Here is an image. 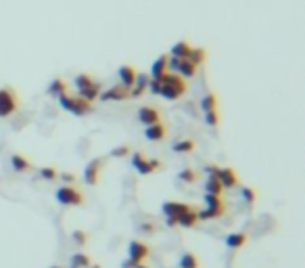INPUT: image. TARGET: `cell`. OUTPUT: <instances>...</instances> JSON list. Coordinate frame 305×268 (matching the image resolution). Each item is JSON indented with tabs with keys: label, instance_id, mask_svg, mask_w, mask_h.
Listing matches in <instances>:
<instances>
[{
	"label": "cell",
	"instance_id": "37",
	"mask_svg": "<svg viewBox=\"0 0 305 268\" xmlns=\"http://www.w3.org/2000/svg\"><path fill=\"white\" fill-rule=\"evenodd\" d=\"M61 178H63V180H65L67 184H71V182H76V176H74V174H67V172H65V174H61Z\"/></svg>",
	"mask_w": 305,
	"mask_h": 268
},
{
	"label": "cell",
	"instance_id": "5",
	"mask_svg": "<svg viewBox=\"0 0 305 268\" xmlns=\"http://www.w3.org/2000/svg\"><path fill=\"white\" fill-rule=\"evenodd\" d=\"M209 176H216L224 188H232L238 184V176L232 168H209Z\"/></svg>",
	"mask_w": 305,
	"mask_h": 268
},
{
	"label": "cell",
	"instance_id": "1",
	"mask_svg": "<svg viewBox=\"0 0 305 268\" xmlns=\"http://www.w3.org/2000/svg\"><path fill=\"white\" fill-rule=\"evenodd\" d=\"M186 92V82L182 80L178 74H169L165 72L161 76V88H159V94L167 98V101H178L180 96H184Z\"/></svg>",
	"mask_w": 305,
	"mask_h": 268
},
{
	"label": "cell",
	"instance_id": "29",
	"mask_svg": "<svg viewBox=\"0 0 305 268\" xmlns=\"http://www.w3.org/2000/svg\"><path fill=\"white\" fill-rule=\"evenodd\" d=\"M74 84L77 86V90H82V88H88V86H92L94 84V80H92V76H88V74H79L76 80H74Z\"/></svg>",
	"mask_w": 305,
	"mask_h": 268
},
{
	"label": "cell",
	"instance_id": "9",
	"mask_svg": "<svg viewBox=\"0 0 305 268\" xmlns=\"http://www.w3.org/2000/svg\"><path fill=\"white\" fill-rule=\"evenodd\" d=\"M138 120H140V124H145V126H152V124L161 122V113H159V109L147 105V107H140Z\"/></svg>",
	"mask_w": 305,
	"mask_h": 268
},
{
	"label": "cell",
	"instance_id": "15",
	"mask_svg": "<svg viewBox=\"0 0 305 268\" xmlns=\"http://www.w3.org/2000/svg\"><path fill=\"white\" fill-rule=\"evenodd\" d=\"M98 172H100V160H94L86 166V172H84V180L88 184H96L98 182Z\"/></svg>",
	"mask_w": 305,
	"mask_h": 268
},
{
	"label": "cell",
	"instance_id": "8",
	"mask_svg": "<svg viewBox=\"0 0 305 268\" xmlns=\"http://www.w3.org/2000/svg\"><path fill=\"white\" fill-rule=\"evenodd\" d=\"M98 98H103V101H126V98H130V90L124 86H113V88H107L105 92H100Z\"/></svg>",
	"mask_w": 305,
	"mask_h": 268
},
{
	"label": "cell",
	"instance_id": "21",
	"mask_svg": "<svg viewBox=\"0 0 305 268\" xmlns=\"http://www.w3.org/2000/svg\"><path fill=\"white\" fill-rule=\"evenodd\" d=\"M98 94H100V90H98L96 84L88 86V88H82V90H77V96H82L84 101H88V103H92L94 98H98Z\"/></svg>",
	"mask_w": 305,
	"mask_h": 268
},
{
	"label": "cell",
	"instance_id": "10",
	"mask_svg": "<svg viewBox=\"0 0 305 268\" xmlns=\"http://www.w3.org/2000/svg\"><path fill=\"white\" fill-rule=\"evenodd\" d=\"M145 136L149 138V141L152 143H159V141H163V138L167 136V126L165 124H152V126H147V130H145Z\"/></svg>",
	"mask_w": 305,
	"mask_h": 268
},
{
	"label": "cell",
	"instance_id": "36",
	"mask_svg": "<svg viewBox=\"0 0 305 268\" xmlns=\"http://www.w3.org/2000/svg\"><path fill=\"white\" fill-rule=\"evenodd\" d=\"M130 153V147L128 145H121V147H117V149H113V151H111V155L113 157H126Z\"/></svg>",
	"mask_w": 305,
	"mask_h": 268
},
{
	"label": "cell",
	"instance_id": "40",
	"mask_svg": "<svg viewBox=\"0 0 305 268\" xmlns=\"http://www.w3.org/2000/svg\"><path fill=\"white\" fill-rule=\"evenodd\" d=\"M136 268H149V266H145V264H138V266H136Z\"/></svg>",
	"mask_w": 305,
	"mask_h": 268
},
{
	"label": "cell",
	"instance_id": "30",
	"mask_svg": "<svg viewBox=\"0 0 305 268\" xmlns=\"http://www.w3.org/2000/svg\"><path fill=\"white\" fill-rule=\"evenodd\" d=\"M178 178L182 182H188V184H192V182H197V172L192 170V168H184L180 174H178Z\"/></svg>",
	"mask_w": 305,
	"mask_h": 268
},
{
	"label": "cell",
	"instance_id": "2",
	"mask_svg": "<svg viewBox=\"0 0 305 268\" xmlns=\"http://www.w3.org/2000/svg\"><path fill=\"white\" fill-rule=\"evenodd\" d=\"M59 103H61V107H63L65 111L74 113V115H86V113H90V109H92V103L84 101L82 96L63 94V96H59Z\"/></svg>",
	"mask_w": 305,
	"mask_h": 268
},
{
	"label": "cell",
	"instance_id": "28",
	"mask_svg": "<svg viewBox=\"0 0 305 268\" xmlns=\"http://www.w3.org/2000/svg\"><path fill=\"white\" fill-rule=\"evenodd\" d=\"M240 195H242V199H245V203H247L249 207L255 205V201H257V193L253 191L251 186H242V188H240Z\"/></svg>",
	"mask_w": 305,
	"mask_h": 268
},
{
	"label": "cell",
	"instance_id": "3",
	"mask_svg": "<svg viewBox=\"0 0 305 268\" xmlns=\"http://www.w3.org/2000/svg\"><path fill=\"white\" fill-rule=\"evenodd\" d=\"M55 197H57V201L61 203V205H84V195L77 191L76 186H71V184H67V186H59L57 188V193H55Z\"/></svg>",
	"mask_w": 305,
	"mask_h": 268
},
{
	"label": "cell",
	"instance_id": "31",
	"mask_svg": "<svg viewBox=\"0 0 305 268\" xmlns=\"http://www.w3.org/2000/svg\"><path fill=\"white\" fill-rule=\"evenodd\" d=\"M205 122H207L211 128H218V126H220V113H218V109L205 111Z\"/></svg>",
	"mask_w": 305,
	"mask_h": 268
},
{
	"label": "cell",
	"instance_id": "7",
	"mask_svg": "<svg viewBox=\"0 0 305 268\" xmlns=\"http://www.w3.org/2000/svg\"><path fill=\"white\" fill-rule=\"evenodd\" d=\"M128 256L134 264H142V260L149 256V247L142 241H132L130 247H128Z\"/></svg>",
	"mask_w": 305,
	"mask_h": 268
},
{
	"label": "cell",
	"instance_id": "27",
	"mask_svg": "<svg viewBox=\"0 0 305 268\" xmlns=\"http://www.w3.org/2000/svg\"><path fill=\"white\" fill-rule=\"evenodd\" d=\"M201 107H203V113L211 111V109H218V96L213 92L205 94V96H203V101H201Z\"/></svg>",
	"mask_w": 305,
	"mask_h": 268
},
{
	"label": "cell",
	"instance_id": "33",
	"mask_svg": "<svg viewBox=\"0 0 305 268\" xmlns=\"http://www.w3.org/2000/svg\"><path fill=\"white\" fill-rule=\"evenodd\" d=\"M40 176H42L44 180H57V170L55 168H42V170H40Z\"/></svg>",
	"mask_w": 305,
	"mask_h": 268
},
{
	"label": "cell",
	"instance_id": "22",
	"mask_svg": "<svg viewBox=\"0 0 305 268\" xmlns=\"http://www.w3.org/2000/svg\"><path fill=\"white\" fill-rule=\"evenodd\" d=\"M205 193H209V195H222V193H224V186H222V182L218 180L216 176H209V178H207Z\"/></svg>",
	"mask_w": 305,
	"mask_h": 268
},
{
	"label": "cell",
	"instance_id": "17",
	"mask_svg": "<svg viewBox=\"0 0 305 268\" xmlns=\"http://www.w3.org/2000/svg\"><path fill=\"white\" fill-rule=\"evenodd\" d=\"M147 86H149V78H147V76L136 78L134 86L130 88V98H138V96H142V94H145V90H147Z\"/></svg>",
	"mask_w": 305,
	"mask_h": 268
},
{
	"label": "cell",
	"instance_id": "39",
	"mask_svg": "<svg viewBox=\"0 0 305 268\" xmlns=\"http://www.w3.org/2000/svg\"><path fill=\"white\" fill-rule=\"evenodd\" d=\"M167 226H178V220L176 218H167Z\"/></svg>",
	"mask_w": 305,
	"mask_h": 268
},
{
	"label": "cell",
	"instance_id": "26",
	"mask_svg": "<svg viewBox=\"0 0 305 268\" xmlns=\"http://www.w3.org/2000/svg\"><path fill=\"white\" fill-rule=\"evenodd\" d=\"M195 147H197V143L190 141V138H186V141H178L174 145V151L176 153H192L195 151Z\"/></svg>",
	"mask_w": 305,
	"mask_h": 268
},
{
	"label": "cell",
	"instance_id": "6",
	"mask_svg": "<svg viewBox=\"0 0 305 268\" xmlns=\"http://www.w3.org/2000/svg\"><path fill=\"white\" fill-rule=\"evenodd\" d=\"M132 166H134L142 176H147V174H152L155 170H159L161 162L159 160H147L145 153H134L132 155Z\"/></svg>",
	"mask_w": 305,
	"mask_h": 268
},
{
	"label": "cell",
	"instance_id": "11",
	"mask_svg": "<svg viewBox=\"0 0 305 268\" xmlns=\"http://www.w3.org/2000/svg\"><path fill=\"white\" fill-rule=\"evenodd\" d=\"M190 210L188 203H180V201H165L163 203V214L165 218H178L180 214H184Z\"/></svg>",
	"mask_w": 305,
	"mask_h": 268
},
{
	"label": "cell",
	"instance_id": "24",
	"mask_svg": "<svg viewBox=\"0 0 305 268\" xmlns=\"http://www.w3.org/2000/svg\"><path fill=\"white\" fill-rule=\"evenodd\" d=\"M180 268H199V258L192 254V252L182 254V258H180Z\"/></svg>",
	"mask_w": 305,
	"mask_h": 268
},
{
	"label": "cell",
	"instance_id": "41",
	"mask_svg": "<svg viewBox=\"0 0 305 268\" xmlns=\"http://www.w3.org/2000/svg\"><path fill=\"white\" fill-rule=\"evenodd\" d=\"M50 268H59V266H50Z\"/></svg>",
	"mask_w": 305,
	"mask_h": 268
},
{
	"label": "cell",
	"instance_id": "35",
	"mask_svg": "<svg viewBox=\"0 0 305 268\" xmlns=\"http://www.w3.org/2000/svg\"><path fill=\"white\" fill-rule=\"evenodd\" d=\"M149 88L152 94H159V88H161V78H151L149 80Z\"/></svg>",
	"mask_w": 305,
	"mask_h": 268
},
{
	"label": "cell",
	"instance_id": "38",
	"mask_svg": "<svg viewBox=\"0 0 305 268\" xmlns=\"http://www.w3.org/2000/svg\"><path fill=\"white\" fill-rule=\"evenodd\" d=\"M140 228H142L145 233H152V231H155V226H152V224H142Z\"/></svg>",
	"mask_w": 305,
	"mask_h": 268
},
{
	"label": "cell",
	"instance_id": "18",
	"mask_svg": "<svg viewBox=\"0 0 305 268\" xmlns=\"http://www.w3.org/2000/svg\"><path fill=\"white\" fill-rule=\"evenodd\" d=\"M245 243H247L245 233H232V235L226 237V247H230V250H240Z\"/></svg>",
	"mask_w": 305,
	"mask_h": 268
},
{
	"label": "cell",
	"instance_id": "16",
	"mask_svg": "<svg viewBox=\"0 0 305 268\" xmlns=\"http://www.w3.org/2000/svg\"><path fill=\"white\" fill-rule=\"evenodd\" d=\"M176 220H178V226H184V228H192V226H195V224L199 222V218H197V210H195V207H190L188 212L180 214V216L176 218Z\"/></svg>",
	"mask_w": 305,
	"mask_h": 268
},
{
	"label": "cell",
	"instance_id": "13",
	"mask_svg": "<svg viewBox=\"0 0 305 268\" xmlns=\"http://www.w3.org/2000/svg\"><path fill=\"white\" fill-rule=\"evenodd\" d=\"M199 72V65L195 61H190V59H182L180 65H178V76L180 78H195Z\"/></svg>",
	"mask_w": 305,
	"mask_h": 268
},
{
	"label": "cell",
	"instance_id": "25",
	"mask_svg": "<svg viewBox=\"0 0 305 268\" xmlns=\"http://www.w3.org/2000/svg\"><path fill=\"white\" fill-rule=\"evenodd\" d=\"M90 264H92V260H90V256H86V254H74L71 256V266L74 268H88Z\"/></svg>",
	"mask_w": 305,
	"mask_h": 268
},
{
	"label": "cell",
	"instance_id": "12",
	"mask_svg": "<svg viewBox=\"0 0 305 268\" xmlns=\"http://www.w3.org/2000/svg\"><path fill=\"white\" fill-rule=\"evenodd\" d=\"M136 78H138V74H136V69H134V67H130V65L119 67V80H121V86L128 88V90H130L132 86H134Z\"/></svg>",
	"mask_w": 305,
	"mask_h": 268
},
{
	"label": "cell",
	"instance_id": "19",
	"mask_svg": "<svg viewBox=\"0 0 305 268\" xmlns=\"http://www.w3.org/2000/svg\"><path fill=\"white\" fill-rule=\"evenodd\" d=\"M167 55H163V57H159L155 63H152V69H151V78H161L165 72H167Z\"/></svg>",
	"mask_w": 305,
	"mask_h": 268
},
{
	"label": "cell",
	"instance_id": "4",
	"mask_svg": "<svg viewBox=\"0 0 305 268\" xmlns=\"http://www.w3.org/2000/svg\"><path fill=\"white\" fill-rule=\"evenodd\" d=\"M19 98L13 88H0V117H8L17 111Z\"/></svg>",
	"mask_w": 305,
	"mask_h": 268
},
{
	"label": "cell",
	"instance_id": "20",
	"mask_svg": "<svg viewBox=\"0 0 305 268\" xmlns=\"http://www.w3.org/2000/svg\"><path fill=\"white\" fill-rule=\"evenodd\" d=\"M11 166H13V170H15V172H27L29 168H32V164H29L27 157L17 155V153L11 157Z\"/></svg>",
	"mask_w": 305,
	"mask_h": 268
},
{
	"label": "cell",
	"instance_id": "34",
	"mask_svg": "<svg viewBox=\"0 0 305 268\" xmlns=\"http://www.w3.org/2000/svg\"><path fill=\"white\" fill-rule=\"evenodd\" d=\"M71 237H74V241H76L77 245H86V243H88V237H86L84 231H74V235H71Z\"/></svg>",
	"mask_w": 305,
	"mask_h": 268
},
{
	"label": "cell",
	"instance_id": "14",
	"mask_svg": "<svg viewBox=\"0 0 305 268\" xmlns=\"http://www.w3.org/2000/svg\"><path fill=\"white\" fill-rule=\"evenodd\" d=\"M192 48H195V46H192L190 42L180 40L178 44L171 46V57H176V59H188L190 53H192Z\"/></svg>",
	"mask_w": 305,
	"mask_h": 268
},
{
	"label": "cell",
	"instance_id": "32",
	"mask_svg": "<svg viewBox=\"0 0 305 268\" xmlns=\"http://www.w3.org/2000/svg\"><path fill=\"white\" fill-rule=\"evenodd\" d=\"M205 57H207V53L203 51V48H192V53H190V61H195L197 65H201V63H205Z\"/></svg>",
	"mask_w": 305,
	"mask_h": 268
},
{
	"label": "cell",
	"instance_id": "23",
	"mask_svg": "<svg viewBox=\"0 0 305 268\" xmlns=\"http://www.w3.org/2000/svg\"><path fill=\"white\" fill-rule=\"evenodd\" d=\"M48 92L50 94H53V96H63V94H67V84L63 82V80H59V78H57V80H53V84H50L48 86Z\"/></svg>",
	"mask_w": 305,
	"mask_h": 268
}]
</instances>
